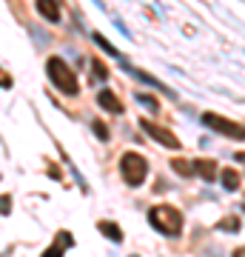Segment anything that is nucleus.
I'll use <instances>...</instances> for the list:
<instances>
[{"label": "nucleus", "mask_w": 245, "mask_h": 257, "mask_svg": "<svg viewBox=\"0 0 245 257\" xmlns=\"http://www.w3.org/2000/svg\"><path fill=\"white\" fill-rule=\"evenodd\" d=\"M148 223H151V229H157L165 237H180L182 234V211L168 206V203L151 206L148 209Z\"/></svg>", "instance_id": "f257e3e1"}, {"label": "nucleus", "mask_w": 245, "mask_h": 257, "mask_svg": "<svg viewBox=\"0 0 245 257\" xmlns=\"http://www.w3.org/2000/svg\"><path fill=\"white\" fill-rule=\"evenodd\" d=\"M46 74H49V80L55 83L57 92L69 94V97L77 94V77H74V69L66 63L63 57H49V60H46Z\"/></svg>", "instance_id": "f03ea898"}, {"label": "nucleus", "mask_w": 245, "mask_h": 257, "mask_svg": "<svg viewBox=\"0 0 245 257\" xmlns=\"http://www.w3.org/2000/svg\"><path fill=\"white\" fill-rule=\"evenodd\" d=\"M120 175L126 180V186L137 189V186L145 183V177H148V163H145V157L140 152H126V155L120 157Z\"/></svg>", "instance_id": "7ed1b4c3"}, {"label": "nucleus", "mask_w": 245, "mask_h": 257, "mask_svg": "<svg viewBox=\"0 0 245 257\" xmlns=\"http://www.w3.org/2000/svg\"><path fill=\"white\" fill-rule=\"evenodd\" d=\"M202 123L208 128H214V132H219V135H225V138L242 140V123H234V120L222 117V114H211V111L202 114Z\"/></svg>", "instance_id": "20e7f679"}, {"label": "nucleus", "mask_w": 245, "mask_h": 257, "mask_svg": "<svg viewBox=\"0 0 245 257\" xmlns=\"http://www.w3.org/2000/svg\"><path fill=\"white\" fill-rule=\"evenodd\" d=\"M140 128H143L145 135L151 140H157L160 146H168V149H180V140H177V135H174L171 128L165 126H157L154 120H140Z\"/></svg>", "instance_id": "39448f33"}, {"label": "nucleus", "mask_w": 245, "mask_h": 257, "mask_svg": "<svg viewBox=\"0 0 245 257\" xmlns=\"http://www.w3.org/2000/svg\"><path fill=\"white\" fill-rule=\"evenodd\" d=\"M117 63L123 66V69H126V72L131 74V77H137L140 83H145V86H154V89H160V92H165V94H174L171 89H165V83H160V80H157L154 74L143 72V69H134V66L128 63V57H126V55H120V57H117Z\"/></svg>", "instance_id": "423d86ee"}, {"label": "nucleus", "mask_w": 245, "mask_h": 257, "mask_svg": "<svg viewBox=\"0 0 245 257\" xmlns=\"http://www.w3.org/2000/svg\"><path fill=\"white\" fill-rule=\"evenodd\" d=\"M191 169H194V175L197 177H202V180H217V163H214V160H211V157H197V160H194V163H191Z\"/></svg>", "instance_id": "0eeeda50"}, {"label": "nucleus", "mask_w": 245, "mask_h": 257, "mask_svg": "<svg viewBox=\"0 0 245 257\" xmlns=\"http://www.w3.org/2000/svg\"><path fill=\"white\" fill-rule=\"evenodd\" d=\"M97 106H103L106 111H111V114H123V103H120V97L111 89H100V94H97Z\"/></svg>", "instance_id": "6e6552de"}, {"label": "nucleus", "mask_w": 245, "mask_h": 257, "mask_svg": "<svg viewBox=\"0 0 245 257\" xmlns=\"http://www.w3.org/2000/svg\"><path fill=\"white\" fill-rule=\"evenodd\" d=\"M37 15L49 23H60V6H57V0H37Z\"/></svg>", "instance_id": "1a4fd4ad"}, {"label": "nucleus", "mask_w": 245, "mask_h": 257, "mask_svg": "<svg viewBox=\"0 0 245 257\" xmlns=\"http://www.w3.org/2000/svg\"><path fill=\"white\" fill-rule=\"evenodd\" d=\"M97 231H100L103 237H109L111 243H123V229H120L117 223H111V220H100V223H97Z\"/></svg>", "instance_id": "9d476101"}, {"label": "nucleus", "mask_w": 245, "mask_h": 257, "mask_svg": "<svg viewBox=\"0 0 245 257\" xmlns=\"http://www.w3.org/2000/svg\"><path fill=\"white\" fill-rule=\"evenodd\" d=\"M217 177L222 180V186H225V192H236V189H239V183H242V177H239V172H234V169L217 172Z\"/></svg>", "instance_id": "9b49d317"}, {"label": "nucleus", "mask_w": 245, "mask_h": 257, "mask_svg": "<svg viewBox=\"0 0 245 257\" xmlns=\"http://www.w3.org/2000/svg\"><path fill=\"white\" fill-rule=\"evenodd\" d=\"M171 169H174L180 177H194V169H191V163L185 160V157H174V160H171Z\"/></svg>", "instance_id": "f8f14e48"}, {"label": "nucleus", "mask_w": 245, "mask_h": 257, "mask_svg": "<svg viewBox=\"0 0 245 257\" xmlns=\"http://www.w3.org/2000/svg\"><path fill=\"white\" fill-rule=\"evenodd\" d=\"M91 40H94V43H97V46H100L103 52H106V55H111V57H114V60L120 57V52H117L114 46H111V43H109V40H106V37L100 35V32H94V35H91Z\"/></svg>", "instance_id": "ddd939ff"}, {"label": "nucleus", "mask_w": 245, "mask_h": 257, "mask_svg": "<svg viewBox=\"0 0 245 257\" xmlns=\"http://www.w3.org/2000/svg\"><path fill=\"white\" fill-rule=\"evenodd\" d=\"M239 226H242V223H239V217H236V214H231V217H225L222 223H217V229L219 231H228V234H236V231H239Z\"/></svg>", "instance_id": "4468645a"}, {"label": "nucleus", "mask_w": 245, "mask_h": 257, "mask_svg": "<svg viewBox=\"0 0 245 257\" xmlns=\"http://www.w3.org/2000/svg\"><path fill=\"white\" fill-rule=\"evenodd\" d=\"M137 103H140V106H145L151 114H157V111H160V103H157V97H151V94L137 92Z\"/></svg>", "instance_id": "2eb2a0df"}, {"label": "nucleus", "mask_w": 245, "mask_h": 257, "mask_svg": "<svg viewBox=\"0 0 245 257\" xmlns=\"http://www.w3.org/2000/svg\"><path fill=\"white\" fill-rule=\"evenodd\" d=\"M91 128H94V135H97L103 143L111 138V135H109V126H106V123H100V120H94V123H91Z\"/></svg>", "instance_id": "dca6fc26"}, {"label": "nucleus", "mask_w": 245, "mask_h": 257, "mask_svg": "<svg viewBox=\"0 0 245 257\" xmlns=\"http://www.w3.org/2000/svg\"><path fill=\"white\" fill-rule=\"evenodd\" d=\"M57 246H63V248H72L74 246V237H72V231H57V240H55Z\"/></svg>", "instance_id": "f3484780"}, {"label": "nucleus", "mask_w": 245, "mask_h": 257, "mask_svg": "<svg viewBox=\"0 0 245 257\" xmlns=\"http://www.w3.org/2000/svg\"><path fill=\"white\" fill-rule=\"evenodd\" d=\"M91 69H94V74H97V77H100V80H106V77H109V69H106V66L100 63V57H97V60H94V63H91Z\"/></svg>", "instance_id": "a211bd4d"}, {"label": "nucleus", "mask_w": 245, "mask_h": 257, "mask_svg": "<svg viewBox=\"0 0 245 257\" xmlns=\"http://www.w3.org/2000/svg\"><path fill=\"white\" fill-rule=\"evenodd\" d=\"M63 254H66V248L57 246V243H55V246H49V248L43 251V257H63Z\"/></svg>", "instance_id": "6ab92c4d"}, {"label": "nucleus", "mask_w": 245, "mask_h": 257, "mask_svg": "<svg viewBox=\"0 0 245 257\" xmlns=\"http://www.w3.org/2000/svg\"><path fill=\"white\" fill-rule=\"evenodd\" d=\"M0 211H3V214H9V211H12V197H9V194H3V197H0Z\"/></svg>", "instance_id": "aec40b11"}, {"label": "nucleus", "mask_w": 245, "mask_h": 257, "mask_svg": "<svg viewBox=\"0 0 245 257\" xmlns=\"http://www.w3.org/2000/svg\"><path fill=\"white\" fill-rule=\"evenodd\" d=\"M0 89H12V77L0 69Z\"/></svg>", "instance_id": "412c9836"}, {"label": "nucleus", "mask_w": 245, "mask_h": 257, "mask_svg": "<svg viewBox=\"0 0 245 257\" xmlns=\"http://www.w3.org/2000/svg\"><path fill=\"white\" fill-rule=\"evenodd\" d=\"M49 177H55V180H60L63 175H60V169H57V166H52V169H49Z\"/></svg>", "instance_id": "4be33fe9"}, {"label": "nucleus", "mask_w": 245, "mask_h": 257, "mask_svg": "<svg viewBox=\"0 0 245 257\" xmlns=\"http://www.w3.org/2000/svg\"><path fill=\"white\" fill-rule=\"evenodd\" d=\"M234 257H245V248L239 246V248H236V251H234Z\"/></svg>", "instance_id": "5701e85b"}, {"label": "nucleus", "mask_w": 245, "mask_h": 257, "mask_svg": "<svg viewBox=\"0 0 245 257\" xmlns=\"http://www.w3.org/2000/svg\"><path fill=\"white\" fill-rule=\"evenodd\" d=\"M131 257H137V254H131Z\"/></svg>", "instance_id": "b1692460"}]
</instances>
